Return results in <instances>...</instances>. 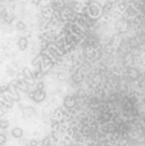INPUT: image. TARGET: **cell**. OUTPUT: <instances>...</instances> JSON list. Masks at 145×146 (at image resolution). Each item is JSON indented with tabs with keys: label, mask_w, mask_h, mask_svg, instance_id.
I'll return each instance as SVG.
<instances>
[{
	"label": "cell",
	"mask_w": 145,
	"mask_h": 146,
	"mask_svg": "<svg viewBox=\"0 0 145 146\" xmlns=\"http://www.w3.org/2000/svg\"><path fill=\"white\" fill-rule=\"evenodd\" d=\"M30 98L32 99L33 101H36V103H41L43 100H45L46 94H45V91H44L43 88H37V90H35L32 94H31Z\"/></svg>",
	"instance_id": "cell-1"
},
{
	"label": "cell",
	"mask_w": 145,
	"mask_h": 146,
	"mask_svg": "<svg viewBox=\"0 0 145 146\" xmlns=\"http://www.w3.org/2000/svg\"><path fill=\"white\" fill-rule=\"evenodd\" d=\"M74 105H76V99H74V96L69 95V96L64 98V106H66L67 109H72Z\"/></svg>",
	"instance_id": "cell-2"
},
{
	"label": "cell",
	"mask_w": 145,
	"mask_h": 146,
	"mask_svg": "<svg viewBox=\"0 0 145 146\" xmlns=\"http://www.w3.org/2000/svg\"><path fill=\"white\" fill-rule=\"evenodd\" d=\"M22 110H23V115H25L26 118H31V117H33L36 113L35 109L31 108V106H23Z\"/></svg>",
	"instance_id": "cell-3"
},
{
	"label": "cell",
	"mask_w": 145,
	"mask_h": 146,
	"mask_svg": "<svg viewBox=\"0 0 145 146\" xmlns=\"http://www.w3.org/2000/svg\"><path fill=\"white\" fill-rule=\"evenodd\" d=\"M27 46H28V40L26 37H21L18 40V48H19V50H26Z\"/></svg>",
	"instance_id": "cell-4"
},
{
	"label": "cell",
	"mask_w": 145,
	"mask_h": 146,
	"mask_svg": "<svg viewBox=\"0 0 145 146\" xmlns=\"http://www.w3.org/2000/svg\"><path fill=\"white\" fill-rule=\"evenodd\" d=\"M12 136L15 137V139H21V137L23 136V131L19 127H14V128L12 129Z\"/></svg>",
	"instance_id": "cell-5"
},
{
	"label": "cell",
	"mask_w": 145,
	"mask_h": 146,
	"mask_svg": "<svg viewBox=\"0 0 145 146\" xmlns=\"http://www.w3.org/2000/svg\"><path fill=\"white\" fill-rule=\"evenodd\" d=\"M22 73H23V76H25L26 78H32V77H33V73L31 72L30 68H27V67H26V68H23Z\"/></svg>",
	"instance_id": "cell-6"
},
{
	"label": "cell",
	"mask_w": 145,
	"mask_h": 146,
	"mask_svg": "<svg viewBox=\"0 0 145 146\" xmlns=\"http://www.w3.org/2000/svg\"><path fill=\"white\" fill-rule=\"evenodd\" d=\"M8 127H9V121L8 119H0V128L7 129Z\"/></svg>",
	"instance_id": "cell-7"
},
{
	"label": "cell",
	"mask_w": 145,
	"mask_h": 146,
	"mask_svg": "<svg viewBox=\"0 0 145 146\" xmlns=\"http://www.w3.org/2000/svg\"><path fill=\"white\" fill-rule=\"evenodd\" d=\"M17 85H18L17 87L19 88V90L25 91V92H27V91H28V87H27V85H26V83H23V82H21V81H18Z\"/></svg>",
	"instance_id": "cell-8"
},
{
	"label": "cell",
	"mask_w": 145,
	"mask_h": 146,
	"mask_svg": "<svg viewBox=\"0 0 145 146\" xmlns=\"http://www.w3.org/2000/svg\"><path fill=\"white\" fill-rule=\"evenodd\" d=\"M15 27H17L18 31H25L26 30V25H25V22H22V21H19V22L17 23V26H15Z\"/></svg>",
	"instance_id": "cell-9"
},
{
	"label": "cell",
	"mask_w": 145,
	"mask_h": 146,
	"mask_svg": "<svg viewBox=\"0 0 145 146\" xmlns=\"http://www.w3.org/2000/svg\"><path fill=\"white\" fill-rule=\"evenodd\" d=\"M9 90H10V86L7 85V83H4V85L0 86V92H1V94L7 92V91H9Z\"/></svg>",
	"instance_id": "cell-10"
},
{
	"label": "cell",
	"mask_w": 145,
	"mask_h": 146,
	"mask_svg": "<svg viewBox=\"0 0 145 146\" xmlns=\"http://www.w3.org/2000/svg\"><path fill=\"white\" fill-rule=\"evenodd\" d=\"M7 142V136L4 133H0V146H3Z\"/></svg>",
	"instance_id": "cell-11"
},
{
	"label": "cell",
	"mask_w": 145,
	"mask_h": 146,
	"mask_svg": "<svg viewBox=\"0 0 145 146\" xmlns=\"http://www.w3.org/2000/svg\"><path fill=\"white\" fill-rule=\"evenodd\" d=\"M110 8H112V1H108L104 4V7H103V9L105 10V12H108V10H110Z\"/></svg>",
	"instance_id": "cell-12"
},
{
	"label": "cell",
	"mask_w": 145,
	"mask_h": 146,
	"mask_svg": "<svg viewBox=\"0 0 145 146\" xmlns=\"http://www.w3.org/2000/svg\"><path fill=\"white\" fill-rule=\"evenodd\" d=\"M44 146H50V144H51V141H50V139L49 137H45V139L43 140V142H41Z\"/></svg>",
	"instance_id": "cell-13"
},
{
	"label": "cell",
	"mask_w": 145,
	"mask_h": 146,
	"mask_svg": "<svg viewBox=\"0 0 145 146\" xmlns=\"http://www.w3.org/2000/svg\"><path fill=\"white\" fill-rule=\"evenodd\" d=\"M41 63V56H37V58H35V60L32 62V64L35 67H39V64Z\"/></svg>",
	"instance_id": "cell-14"
},
{
	"label": "cell",
	"mask_w": 145,
	"mask_h": 146,
	"mask_svg": "<svg viewBox=\"0 0 145 146\" xmlns=\"http://www.w3.org/2000/svg\"><path fill=\"white\" fill-rule=\"evenodd\" d=\"M31 3L33 5H39V4H41V0H31Z\"/></svg>",
	"instance_id": "cell-15"
},
{
	"label": "cell",
	"mask_w": 145,
	"mask_h": 146,
	"mask_svg": "<svg viewBox=\"0 0 145 146\" xmlns=\"http://www.w3.org/2000/svg\"><path fill=\"white\" fill-rule=\"evenodd\" d=\"M37 144H39V142L36 141V140H32V141L30 142V146H37Z\"/></svg>",
	"instance_id": "cell-16"
},
{
	"label": "cell",
	"mask_w": 145,
	"mask_h": 146,
	"mask_svg": "<svg viewBox=\"0 0 145 146\" xmlns=\"http://www.w3.org/2000/svg\"><path fill=\"white\" fill-rule=\"evenodd\" d=\"M44 87V83L43 82H39L37 83V88H43Z\"/></svg>",
	"instance_id": "cell-17"
},
{
	"label": "cell",
	"mask_w": 145,
	"mask_h": 146,
	"mask_svg": "<svg viewBox=\"0 0 145 146\" xmlns=\"http://www.w3.org/2000/svg\"><path fill=\"white\" fill-rule=\"evenodd\" d=\"M144 101H145V96H144Z\"/></svg>",
	"instance_id": "cell-18"
},
{
	"label": "cell",
	"mask_w": 145,
	"mask_h": 146,
	"mask_svg": "<svg viewBox=\"0 0 145 146\" xmlns=\"http://www.w3.org/2000/svg\"><path fill=\"white\" fill-rule=\"evenodd\" d=\"M3 146H4V145H3Z\"/></svg>",
	"instance_id": "cell-19"
}]
</instances>
